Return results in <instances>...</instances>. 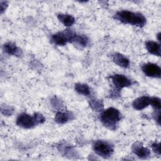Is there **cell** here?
I'll list each match as a JSON object with an SVG mask.
<instances>
[{"mask_svg": "<svg viewBox=\"0 0 161 161\" xmlns=\"http://www.w3.org/2000/svg\"><path fill=\"white\" fill-rule=\"evenodd\" d=\"M114 18L124 24H128L138 27L144 26L147 23V19L142 14L128 10L118 11L115 14Z\"/></svg>", "mask_w": 161, "mask_h": 161, "instance_id": "cell-1", "label": "cell"}, {"mask_svg": "<svg viewBox=\"0 0 161 161\" xmlns=\"http://www.w3.org/2000/svg\"><path fill=\"white\" fill-rule=\"evenodd\" d=\"M100 119L106 127L114 130L116 129L118 123L121 119V114L117 109L110 107L102 111L100 114Z\"/></svg>", "mask_w": 161, "mask_h": 161, "instance_id": "cell-2", "label": "cell"}, {"mask_svg": "<svg viewBox=\"0 0 161 161\" xmlns=\"http://www.w3.org/2000/svg\"><path fill=\"white\" fill-rule=\"evenodd\" d=\"M45 121V118L44 116L39 113H34L33 115L28 114L25 113H23L18 115L16 118V123L18 126L29 129L33 128L34 126L42 124Z\"/></svg>", "mask_w": 161, "mask_h": 161, "instance_id": "cell-3", "label": "cell"}, {"mask_svg": "<svg viewBox=\"0 0 161 161\" xmlns=\"http://www.w3.org/2000/svg\"><path fill=\"white\" fill-rule=\"evenodd\" d=\"M77 33L70 29L59 31L52 36V42L58 46H64L67 43H73Z\"/></svg>", "mask_w": 161, "mask_h": 161, "instance_id": "cell-4", "label": "cell"}, {"mask_svg": "<svg viewBox=\"0 0 161 161\" xmlns=\"http://www.w3.org/2000/svg\"><path fill=\"white\" fill-rule=\"evenodd\" d=\"M92 148L94 152L99 156L103 158H108L114 152L113 146L108 142L97 140L94 142Z\"/></svg>", "mask_w": 161, "mask_h": 161, "instance_id": "cell-5", "label": "cell"}, {"mask_svg": "<svg viewBox=\"0 0 161 161\" xmlns=\"http://www.w3.org/2000/svg\"><path fill=\"white\" fill-rule=\"evenodd\" d=\"M110 78L115 88L118 91L131 85V80L126 75L122 74H116L110 76Z\"/></svg>", "mask_w": 161, "mask_h": 161, "instance_id": "cell-6", "label": "cell"}, {"mask_svg": "<svg viewBox=\"0 0 161 161\" xmlns=\"http://www.w3.org/2000/svg\"><path fill=\"white\" fill-rule=\"evenodd\" d=\"M142 70L143 72L148 77L160 78L161 69L159 65L154 63H147L142 65Z\"/></svg>", "mask_w": 161, "mask_h": 161, "instance_id": "cell-7", "label": "cell"}, {"mask_svg": "<svg viewBox=\"0 0 161 161\" xmlns=\"http://www.w3.org/2000/svg\"><path fill=\"white\" fill-rule=\"evenodd\" d=\"M131 150L136 155L141 158H146L150 155V150L145 147L140 142H135L131 146Z\"/></svg>", "mask_w": 161, "mask_h": 161, "instance_id": "cell-8", "label": "cell"}, {"mask_svg": "<svg viewBox=\"0 0 161 161\" xmlns=\"http://www.w3.org/2000/svg\"><path fill=\"white\" fill-rule=\"evenodd\" d=\"M3 50L6 53L10 55L21 57L23 55L22 50L18 47H17L14 43L11 42L4 43L3 45Z\"/></svg>", "mask_w": 161, "mask_h": 161, "instance_id": "cell-9", "label": "cell"}, {"mask_svg": "<svg viewBox=\"0 0 161 161\" xmlns=\"http://www.w3.org/2000/svg\"><path fill=\"white\" fill-rule=\"evenodd\" d=\"M150 97L143 96L135 99L132 103V106L135 109L140 111L148 107L150 105Z\"/></svg>", "mask_w": 161, "mask_h": 161, "instance_id": "cell-10", "label": "cell"}, {"mask_svg": "<svg viewBox=\"0 0 161 161\" xmlns=\"http://www.w3.org/2000/svg\"><path fill=\"white\" fill-rule=\"evenodd\" d=\"M74 118L72 113L68 111H58L55 116L54 120L58 124H64Z\"/></svg>", "mask_w": 161, "mask_h": 161, "instance_id": "cell-11", "label": "cell"}, {"mask_svg": "<svg viewBox=\"0 0 161 161\" xmlns=\"http://www.w3.org/2000/svg\"><path fill=\"white\" fill-rule=\"evenodd\" d=\"M113 61L118 66L123 67V68H127L130 65V60L129 59L125 56L124 55L120 53H116L113 54L112 57Z\"/></svg>", "mask_w": 161, "mask_h": 161, "instance_id": "cell-12", "label": "cell"}, {"mask_svg": "<svg viewBox=\"0 0 161 161\" xmlns=\"http://www.w3.org/2000/svg\"><path fill=\"white\" fill-rule=\"evenodd\" d=\"M145 47L147 51L155 56H160V45L154 41H148L145 43Z\"/></svg>", "mask_w": 161, "mask_h": 161, "instance_id": "cell-13", "label": "cell"}, {"mask_svg": "<svg viewBox=\"0 0 161 161\" xmlns=\"http://www.w3.org/2000/svg\"><path fill=\"white\" fill-rule=\"evenodd\" d=\"M58 19L65 26H70L75 23V18L69 14L60 13L57 15Z\"/></svg>", "mask_w": 161, "mask_h": 161, "instance_id": "cell-14", "label": "cell"}, {"mask_svg": "<svg viewBox=\"0 0 161 161\" xmlns=\"http://www.w3.org/2000/svg\"><path fill=\"white\" fill-rule=\"evenodd\" d=\"M75 90L79 94L88 96L90 94V88L89 86L84 83H77L75 84Z\"/></svg>", "mask_w": 161, "mask_h": 161, "instance_id": "cell-15", "label": "cell"}, {"mask_svg": "<svg viewBox=\"0 0 161 161\" xmlns=\"http://www.w3.org/2000/svg\"><path fill=\"white\" fill-rule=\"evenodd\" d=\"M89 104L90 107L95 111L99 112L101 111L103 109L104 105L101 100L97 99H91L89 101Z\"/></svg>", "mask_w": 161, "mask_h": 161, "instance_id": "cell-16", "label": "cell"}, {"mask_svg": "<svg viewBox=\"0 0 161 161\" xmlns=\"http://www.w3.org/2000/svg\"><path fill=\"white\" fill-rule=\"evenodd\" d=\"M73 43H75V44L78 45L80 47H85L88 45L89 39L84 35L77 34Z\"/></svg>", "mask_w": 161, "mask_h": 161, "instance_id": "cell-17", "label": "cell"}, {"mask_svg": "<svg viewBox=\"0 0 161 161\" xmlns=\"http://www.w3.org/2000/svg\"><path fill=\"white\" fill-rule=\"evenodd\" d=\"M150 104L155 109V111L160 110L161 108V102L160 99L157 97H150Z\"/></svg>", "mask_w": 161, "mask_h": 161, "instance_id": "cell-18", "label": "cell"}, {"mask_svg": "<svg viewBox=\"0 0 161 161\" xmlns=\"http://www.w3.org/2000/svg\"><path fill=\"white\" fill-rule=\"evenodd\" d=\"M1 113L5 116H11L14 113V108L11 106H3L1 107Z\"/></svg>", "mask_w": 161, "mask_h": 161, "instance_id": "cell-19", "label": "cell"}, {"mask_svg": "<svg viewBox=\"0 0 161 161\" xmlns=\"http://www.w3.org/2000/svg\"><path fill=\"white\" fill-rule=\"evenodd\" d=\"M51 104L52 105V107L54 109H60L61 106L62 105L61 100H60L57 97H53L52 98V99H51Z\"/></svg>", "mask_w": 161, "mask_h": 161, "instance_id": "cell-20", "label": "cell"}, {"mask_svg": "<svg viewBox=\"0 0 161 161\" xmlns=\"http://www.w3.org/2000/svg\"><path fill=\"white\" fill-rule=\"evenodd\" d=\"M152 148L153 151L158 154V155H160V143L157 142H154L152 144Z\"/></svg>", "mask_w": 161, "mask_h": 161, "instance_id": "cell-21", "label": "cell"}, {"mask_svg": "<svg viewBox=\"0 0 161 161\" xmlns=\"http://www.w3.org/2000/svg\"><path fill=\"white\" fill-rule=\"evenodd\" d=\"M8 6V3L7 1H0V11L1 14H3V12L6 10Z\"/></svg>", "mask_w": 161, "mask_h": 161, "instance_id": "cell-22", "label": "cell"}, {"mask_svg": "<svg viewBox=\"0 0 161 161\" xmlns=\"http://www.w3.org/2000/svg\"><path fill=\"white\" fill-rule=\"evenodd\" d=\"M160 33H158L157 34V38H158V40L160 42Z\"/></svg>", "mask_w": 161, "mask_h": 161, "instance_id": "cell-23", "label": "cell"}]
</instances>
